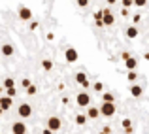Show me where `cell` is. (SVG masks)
<instances>
[{
	"label": "cell",
	"mask_w": 149,
	"mask_h": 134,
	"mask_svg": "<svg viewBox=\"0 0 149 134\" xmlns=\"http://www.w3.org/2000/svg\"><path fill=\"white\" fill-rule=\"evenodd\" d=\"M115 112H117V108H115V104H113V102H102L100 113L104 117H113V115H115Z\"/></svg>",
	"instance_id": "6da1fadb"
},
{
	"label": "cell",
	"mask_w": 149,
	"mask_h": 134,
	"mask_svg": "<svg viewBox=\"0 0 149 134\" xmlns=\"http://www.w3.org/2000/svg\"><path fill=\"white\" fill-rule=\"evenodd\" d=\"M76 104L81 106V108H89V106H91V94L89 93H79L76 96Z\"/></svg>",
	"instance_id": "7a4b0ae2"
},
{
	"label": "cell",
	"mask_w": 149,
	"mask_h": 134,
	"mask_svg": "<svg viewBox=\"0 0 149 134\" xmlns=\"http://www.w3.org/2000/svg\"><path fill=\"white\" fill-rule=\"evenodd\" d=\"M17 115H19V117H23V119H29V117L32 115V108H30V104H26V102L19 104V108H17Z\"/></svg>",
	"instance_id": "3957f363"
},
{
	"label": "cell",
	"mask_w": 149,
	"mask_h": 134,
	"mask_svg": "<svg viewBox=\"0 0 149 134\" xmlns=\"http://www.w3.org/2000/svg\"><path fill=\"white\" fill-rule=\"evenodd\" d=\"M47 128L53 131V132L61 131V117H58V115H51L47 119Z\"/></svg>",
	"instance_id": "277c9868"
},
{
	"label": "cell",
	"mask_w": 149,
	"mask_h": 134,
	"mask_svg": "<svg viewBox=\"0 0 149 134\" xmlns=\"http://www.w3.org/2000/svg\"><path fill=\"white\" fill-rule=\"evenodd\" d=\"M17 15H19L21 21H30V19H32V10H29L26 6H21L17 10Z\"/></svg>",
	"instance_id": "5b68a950"
},
{
	"label": "cell",
	"mask_w": 149,
	"mask_h": 134,
	"mask_svg": "<svg viewBox=\"0 0 149 134\" xmlns=\"http://www.w3.org/2000/svg\"><path fill=\"white\" fill-rule=\"evenodd\" d=\"M77 57H79V53H77L76 47H68V49L64 51V59H66V62H76V61H77Z\"/></svg>",
	"instance_id": "8992f818"
},
{
	"label": "cell",
	"mask_w": 149,
	"mask_h": 134,
	"mask_svg": "<svg viewBox=\"0 0 149 134\" xmlns=\"http://www.w3.org/2000/svg\"><path fill=\"white\" fill-rule=\"evenodd\" d=\"M11 134H26V125L23 121H15L11 125Z\"/></svg>",
	"instance_id": "52a82bcc"
},
{
	"label": "cell",
	"mask_w": 149,
	"mask_h": 134,
	"mask_svg": "<svg viewBox=\"0 0 149 134\" xmlns=\"http://www.w3.org/2000/svg\"><path fill=\"white\" fill-rule=\"evenodd\" d=\"M102 23H104L106 27H111L113 23H115V17H113L111 10H108V8L104 10V15H102Z\"/></svg>",
	"instance_id": "ba28073f"
},
{
	"label": "cell",
	"mask_w": 149,
	"mask_h": 134,
	"mask_svg": "<svg viewBox=\"0 0 149 134\" xmlns=\"http://www.w3.org/2000/svg\"><path fill=\"white\" fill-rule=\"evenodd\" d=\"M85 115H87L89 119H96V117H100L102 113H100V108H96V106H89V110H87Z\"/></svg>",
	"instance_id": "9c48e42d"
},
{
	"label": "cell",
	"mask_w": 149,
	"mask_h": 134,
	"mask_svg": "<svg viewBox=\"0 0 149 134\" xmlns=\"http://www.w3.org/2000/svg\"><path fill=\"white\" fill-rule=\"evenodd\" d=\"M0 53H2L4 57H11V55L15 53V47L11 45V44H4L2 47H0Z\"/></svg>",
	"instance_id": "30bf717a"
},
{
	"label": "cell",
	"mask_w": 149,
	"mask_h": 134,
	"mask_svg": "<svg viewBox=\"0 0 149 134\" xmlns=\"http://www.w3.org/2000/svg\"><path fill=\"white\" fill-rule=\"evenodd\" d=\"M11 104H13V100H11L10 96H0V108L6 112V110L11 108Z\"/></svg>",
	"instance_id": "8fae6325"
},
{
	"label": "cell",
	"mask_w": 149,
	"mask_h": 134,
	"mask_svg": "<svg viewBox=\"0 0 149 134\" xmlns=\"http://www.w3.org/2000/svg\"><path fill=\"white\" fill-rule=\"evenodd\" d=\"M130 94H132V96H134V98H140V96H142V94H143V89H142V85H130Z\"/></svg>",
	"instance_id": "7c38bea8"
},
{
	"label": "cell",
	"mask_w": 149,
	"mask_h": 134,
	"mask_svg": "<svg viewBox=\"0 0 149 134\" xmlns=\"http://www.w3.org/2000/svg\"><path fill=\"white\" fill-rule=\"evenodd\" d=\"M125 66H127L128 72H130V70H136V68H138V59H136V57H130L128 61H125Z\"/></svg>",
	"instance_id": "4fadbf2b"
},
{
	"label": "cell",
	"mask_w": 149,
	"mask_h": 134,
	"mask_svg": "<svg viewBox=\"0 0 149 134\" xmlns=\"http://www.w3.org/2000/svg\"><path fill=\"white\" fill-rule=\"evenodd\" d=\"M127 38H130V40H134V38H138V29H136V25H130L127 29Z\"/></svg>",
	"instance_id": "5bb4252c"
},
{
	"label": "cell",
	"mask_w": 149,
	"mask_h": 134,
	"mask_svg": "<svg viewBox=\"0 0 149 134\" xmlns=\"http://www.w3.org/2000/svg\"><path fill=\"white\" fill-rule=\"evenodd\" d=\"M121 127L125 128V132H127V134H130L132 131H134V128H132V121L130 119H123V121H121Z\"/></svg>",
	"instance_id": "9a60e30c"
},
{
	"label": "cell",
	"mask_w": 149,
	"mask_h": 134,
	"mask_svg": "<svg viewBox=\"0 0 149 134\" xmlns=\"http://www.w3.org/2000/svg\"><path fill=\"white\" fill-rule=\"evenodd\" d=\"M87 76H85V72H77L76 74V83H79V85H83V83H87Z\"/></svg>",
	"instance_id": "2e32d148"
},
{
	"label": "cell",
	"mask_w": 149,
	"mask_h": 134,
	"mask_svg": "<svg viewBox=\"0 0 149 134\" xmlns=\"http://www.w3.org/2000/svg\"><path fill=\"white\" fill-rule=\"evenodd\" d=\"M87 119H89L87 115H83V113H77V115H76V125H79V127H83V125L87 123Z\"/></svg>",
	"instance_id": "e0dca14e"
},
{
	"label": "cell",
	"mask_w": 149,
	"mask_h": 134,
	"mask_svg": "<svg viewBox=\"0 0 149 134\" xmlns=\"http://www.w3.org/2000/svg\"><path fill=\"white\" fill-rule=\"evenodd\" d=\"M42 68H44L45 72H51V70H53V61H49V59H44V61H42Z\"/></svg>",
	"instance_id": "ac0fdd59"
},
{
	"label": "cell",
	"mask_w": 149,
	"mask_h": 134,
	"mask_svg": "<svg viewBox=\"0 0 149 134\" xmlns=\"http://www.w3.org/2000/svg\"><path fill=\"white\" fill-rule=\"evenodd\" d=\"M2 87L4 89H11V87H15V81L11 80V77H6V80H4V83H2Z\"/></svg>",
	"instance_id": "d6986e66"
},
{
	"label": "cell",
	"mask_w": 149,
	"mask_h": 134,
	"mask_svg": "<svg viewBox=\"0 0 149 134\" xmlns=\"http://www.w3.org/2000/svg\"><path fill=\"white\" fill-rule=\"evenodd\" d=\"M113 100H115V96L111 93H106V91L102 93V102H113Z\"/></svg>",
	"instance_id": "ffe728a7"
},
{
	"label": "cell",
	"mask_w": 149,
	"mask_h": 134,
	"mask_svg": "<svg viewBox=\"0 0 149 134\" xmlns=\"http://www.w3.org/2000/svg\"><path fill=\"white\" fill-rule=\"evenodd\" d=\"M127 77H128V81H130V83H136V80H138V74H136V70H130V72L127 74Z\"/></svg>",
	"instance_id": "44dd1931"
},
{
	"label": "cell",
	"mask_w": 149,
	"mask_h": 134,
	"mask_svg": "<svg viewBox=\"0 0 149 134\" xmlns=\"http://www.w3.org/2000/svg\"><path fill=\"white\" fill-rule=\"evenodd\" d=\"M93 89H95L96 93H104V83H102V81H96V83L93 85Z\"/></svg>",
	"instance_id": "7402d4cb"
},
{
	"label": "cell",
	"mask_w": 149,
	"mask_h": 134,
	"mask_svg": "<svg viewBox=\"0 0 149 134\" xmlns=\"http://www.w3.org/2000/svg\"><path fill=\"white\" fill-rule=\"evenodd\" d=\"M30 85H32V83H30V80H29V77H23V80H21V87H23V89H25V91H26V89H29V87H30Z\"/></svg>",
	"instance_id": "603a6c76"
},
{
	"label": "cell",
	"mask_w": 149,
	"mask_h": 134,
	"mask_svg": "<svg viewBox=\"0 0 149 134\" xmlns=\"http://www.w3.org/2000/svg\"><path fill=\"white\" fill-rule=\"evenodd\" d=\"M38 93V89H36V85H30L29 89H26V94H29V96H34V94Z\"/></svg>",
	"instance_id": "cb8c5ba5"
},
{
	"label": "cell",
	"mask_w": 149,
	"mask_h": 134,
	"mask_svg": "<svg viewBox=\"0 0 149 134\" xmlns=\"http://www.w3.org/2000/svg\"><path fill=\"white\" fill-rule=\"evenodd\" d=\"M147 4V0H134V6L136 8H143Z\"/></svg>",
	"instance_id": "d4e9b609"
},
{
	"label": "cell",
	"mask_w": 149,
	"mask_h": 134,
	"mask_svg": "<svg viewBox=\"0 0 149 134\" xmlns=\"http://www.w3.org/2000/svg\"><path fill=\"white\" fill-rule=\"evenodd\" d=\"M6 91H8V94H6V96H10V98H13L15 94H17V91H15V87H11V89H6Z\"/></svg>",
	"instance_id": "484cf974"
},
{
	"label": "cell",
	"mask_w": 149,
	"mask_h": 134,
	"mask_svg": "<svg viewBox=\"0 0 149 134\" xmlns=\"http://www.w3.org/2000/svg\"><path fill=\"white\" fill-rule=\"evenodd\" d=\"M140 21H142V17H140L138 13H134V15H132V23H134V25H138Z\"/></svg>",
	"instance_id": "4316f807"
},
{
	"label": "cell",
	"mask_w": 149,
	"mask_h": 134,
	"mask_svg": "<svg viewBox=\"0 0 149 134\" xmlns=\"http://www.w3.org/2000/svg\"><path fill=\"white\" fill-rule=\"evenodd\" d=\"M77 6H79V8H87L89 6V0H77Z\"/></svg>",
	"instance_id": "83f0119b"
},
{
	"label": "cell",
	"mask_w": 149,
	"mask_h": 134,
	"mask_svg": "<svg viewBox=\"0 0 149 134\" xmlns=\"http://www.w3.org/2000/svg\"><path fill=\"white\" fill-rule=\"evenodd\" d=\"M130 57H132V55L128 53V51H123V53H121V59H123V61H128Z\"/></svg>",
	"instance_id": "f1b7e54d"
},
{
	"label": "cell",
	"mask_w": 149,
	"mask_h": 134,
	"mask_svg": "<svg viewBox=\"0 0 149 134\" xmlns=\"http://www.w3.org/2000/svg\"><path fill=\"white\" fill-rule=\"evenodd\" d=\"M132 4H134V0H123V8H127V10L132 6Z\"/></svg>",
	"instance_id": "f546056e"
},
{
	"label": "cell",
	"mask_w": 149,
	"mask_h": 134,
	"mask_svg": "<svg viewBox=\"0 0 149 134\" xmlns=\"http://www.w3.org/2000/svg\"><path fill=\"white\" fill-rule=\"evenodd\" d=\"M29 29H30V30H36V29H38V23H36V21H30Z\"/></svg>",
	"instance_id": "4dcf8cb0"
},
{
	"label": "cell",
	"mask_w": 149,
	"mask_h": 134,
	"mask_svg": "<svg viewBox=\"0 0 149 134\" xmlns=\"http://www.w3.org/2000/svg\"><path fill=\"white\" fill-rule=\"evenodd\" d=\"M100 134H111V128H109V127H104V128H102V132Z\"/></svg>",
	"instance_id": "1f68e13d"
},
{
	"label": "cell",
	"mask_w": 149,
	"mask_h": 134,
	"mask_svg": "<svg viewBox=\"0 0 149 134\" xmlns=\"http://www.w3.org/2000/svg\"><path fill=\"white\" fill-rule=\"evenodd\" d=\"M121 15H123V17H127V15H128V10H127V8H123V10H121Z\"/></svg>",
	"instance_id": "d6a6232c"
},
{
	"label": "cell",
	"mask_w": 149,
	"mask_h": 134,
	"mask_svg": "<svg viewBox=\"0 0 149 134\" xmlns=\"http://www.w3.org/2000/svg\"><path fill=\"white\" fill-rule=\"evenodd\" d=\"M42 134H53V131H49V128H44V132Z\"/></svg>",
	"instance_id": "836d02e7"
},
{
	"label": "cell",
	"mask_w": 149,
	"mask_h": 134,
	"mask_svg": "<svg viewBox=\"0 0 149 134\" xmlns=\"http://www.w3.org/2000/svg\"><path fill=\"white\" fill-rule=\"evenodd\" d=\"M106 2H108V4H109V6H111V4H115V2H117V0H106Z\"/></svg>",
	"instance_id": "e575fe53"
},
{
	"label": "cell",
	"mask_w": 149,
	"mask_h": 134,
	"mask_svg": "<svg viewBox=\"0 0 149 134\" xmlns=\"http://www.w3.org/2000/svg\"><path fill=\"white\" fill-rule=\"evenodd\" d=\"M146 61H149V53H146Z\"/></svg>",
	"instance_id": "d590c367"
},
{
	"label": "cell",
	"mask_w": 149,
	"mask_h": 134,
	"mask_svg": "<svg viewBox=\"0 0 149 134\" xmlns=\"http://www.w3.org/2000/svg\"><path fill=\"white\" fill-rule=\"evenodd\" d=\"M0 134H2V132H0Z\"/></svg>",
	"instance_id": "8d00e7d4"
}]
</instances>
